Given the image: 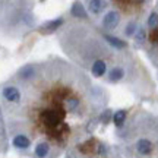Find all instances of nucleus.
<instances>
[{
	"mask_svg": "<svg viewBox=\"0 0 158 158\" xmlns=\"http://www.w3.org/2000/svg\"><path fill=\"white\" fill-rule=\"evenodd\" d=\"M12 145H13V148H16L19 151H27V149H29V148L32 147V143H31L28 136L21 135V133L13 135V138H12Z\"/></svg>",
	"mask_w": 158,
	"mask_h": 158,
	"instance_id": "nucleus-7",
	"label": "nucleus"
},
{
	"mask_svg": "<svg viewBox=\"0 0 158 158\" xmlns=\"http://www.w3.org/2000/svg\"><path fill=\"white\" fill-rule=\"evenodd\" d=\"M34 27V0H0L2 37L21 38Z\"/></svg>",
	"mask_w": 158,
	"mask_h": 158,
	"instance_id": "nucleus-4",
	"label": "nucleus"
},
{
	"mask_svg": "<svg viewBox=\"0 0 158 158\" xmlns=\"http://www.w3.org/2000/svg\"><path fill=\"white\" fill-rule=\"evenodd\" d=\"M126 122V111L124 110H118L113 114V123L116 124V127H122Z\"/></svg>",
	"mask_w": 158,
	"mask_h": 158,
	"instance_id": "nucleus-10",
	"label": "nucleus"
},
{
	"mask_svg": "<svg viewBox=\"0 0 158 158\" xmlns=\"http://www.w3.org/2000/svg\"><path fill=\"white\" fill-rule=\"evenodd\" d=\"M63 23H64V19L63 18H59L56 21H51V22L45 23L44 27H41V31L44 32V34H50V32H57V29L62 27Z\"/></svg>",
	"mask_w": 158,
	"mask_h": 158,
	"instance_id": "nucleus-9",
	"label": "nucleus"
},
{
	"mask_svg": "<svg viewBox=\"0 0 158 158\" xmlns=\"http://www.w3.org/2000/svg\"><path fill=\"white\" fill-rule=\"evenodd\" d=\"M10 79L19 89V98L13 104H5L6 110L31 118L44 136L41 142L50 147L68 141V118L82 114L85 98L104 94L86 72L57 56L27 63Z\"/></svg>",
	"mask_w": 158,
	"mask_h": 158,
	"instance_id": "nucleus-1",
	"label": "nucleus"
},
{
	"mask_svg": "<svg viewBox=\"0 0 158 158\" xmlns=\"http://www.w3.org/2000/svg\"><path fill=\"white\" fill-rule=\"evenodd\" d=\"M135 151L138 152V155H141V157H148V155H151L154 151L152 141L148 139V138H139L135 143Z\"/></svg>",
	"mask_w": 158,
	"mask_h": 158,
	"instance_id": "nucleus-6",
	"label": "nucleus"
},
{
	"mask_svg": "<svg viewBox=\"0 0 158 158\" xmlns=\"http://www.w3.org/2000/svg\"><path fill=\"white\" fill-rule=\"evenodd\" d=\"M145 41H147V29H145V27L141 25L136 31V34L133 35V45L135 47H143Z\"/></svg>",
	"mask_w": 158,
	"mask_h": 158,
	"instance_id": "nucleus-8",
	"label": "nucleus"
},
{
	"mask_svg": "<svg viewBox=\"0 0 158 158\" xmlns=\"http://www.w3.org/2000/svg\"><path fill=\"white\" fill-rule=\"evenodd\" d=\"M155 10L158 13V6L155 7ZM145 45H147V51L149 53V57L152 59V62L158 64V22L155 27L147 29V41H145Z\"/></svg>",
	"mask_w": 158,
	"mask_h": 158,
	"instance_id": "nucleus-5",
	"label": "nucleus"
},
{
	"mask_svg": "<svg viewBox=\"0 0 158 158\" xmlns=\"http://www.w3.org/2000/svg\"><path fill=\"white\" fill-rule=\"evenodd\" d=\"M57 40L70 63L89 72L95 79L106 78L129 51L116 50L108 44L102 31L91 21L72 19L57 29Z\"/></svg>",
	"mask_w": 158,
	"mask_h": 158,
	"instance_id": "nucleus-2",
	"label": "nucleus"
},
{
	"mask_svg": "<svg viewBox=\"0 0 158 158\" xmlns=\"http://www.w3.org/2000/svg\"><path fill=\"white\" fill-rule=\"evenodd\" d=\"M152 0H85L91 22L102 32L118 37L126 23L139 22Z\"/></svg>",
	"mask_w": 158,
	"mask_h": 158,
	"instance_id": "nucleus-3",
	"label": "nucleus"
}]
</instances>
